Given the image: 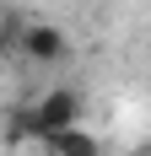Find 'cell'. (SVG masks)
Masks as SVG:
<instances>
[{"label": "cell", "instance_id": "cell-1", "mask_svg": "<svg viewBox=\"0 0 151 156\" xmlns=\"http://www.w3.org/2000/svg\"><path fill=\"white\" fill-rule=\"evenodd\" d=\"M81 113H87V97L70 92V86H54V92H43L38 102H27V108H22V119H16L11 135L49 140V135H60V129H76V124H81Z\"/></svg>", "mask_w": 151, "mask_h": 156}, {"label": "cell", "instance_id": "cell-2", "mask_svg": "<svg viewBox=\"0 0 151 156\" xmlns=\"http://www.w3.org/2000/svg\"><path fill=\"white\" fill-rule=\"evenodd\" d=\"M16 54L32 65H60L70 59V38H65L54 22H22V32H16Z\"/></svg>", "mask_w": 151, "mask_h": 156}, {"label": "cell", "instance_id": "cell-3", "mask_svg": "<svg viewBox=\"0 0 151 156\" xmlns=\"http://www.w3.org/2000/svg\"><path fill=\"white\" fill-rule=\"evenodd\" d=\"M43 151H49V156H103V140H97L87 124H76V129L49 135V140H43Z\"/></svg>", "mask_w": 151, "mask_h": 156}, {"label": "cell", "instance_id": "cell-4", "mask_svg": "<svg viewBox=\"0 0 151 156\" xmlns=\"http://www.w3.org/2000/svg\"><path fill=\"white\" fill-rule=\"evenodd\" d=\"M16 32H22V22H16L11 11H0V59L16 54Z\"/></svg>", "mask_w": 151, "mask_h": 156}, {"label": "cell", "instance_id": "cell-5", "mask_svg": "<svg viewBox=\"0 0 151 156\" xmlns=\"http://www.w3.org/2000/svg\"><path fill=\"white\" fill-rule=\"evenodd\" d=\"M140 156H151V145H146V151H140Z\"/></svg>", "mask_w": 151, "mask_h": 156}]
</instances>
